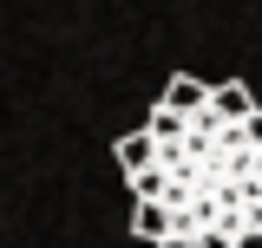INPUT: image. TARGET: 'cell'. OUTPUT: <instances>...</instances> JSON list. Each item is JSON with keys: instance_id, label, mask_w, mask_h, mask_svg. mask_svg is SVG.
I'll use <instances>...</instances> for the list:
<instances>
[{"instance_id": "cell-3", "label": "cell", "mask_w": 262, "mask_h": 248, "mask_svg": "<svg viewBox=\"0 0 262 248\" xmlns=\"http://www.w3.org/2000/svg\"><path fill=\"white\" fill-rule=\"evenodd\" d=\"M210 111H216V124L243 131V124L256 118V98H249V85H243V79H229V85H216V105H210Z\"/></svg>"}, {"instance_id": "cell-5", "label": "cell", "mask_w": 262, "mask_h": 248, "mask_svg": "<svg viewBox=\"0 0 262 248\" xmlns=\"http://www.w3.org/2000/svg\"><path fill=\"white\" fill-rule=\"evenodd\" d=\"M236 144H256V151H262V111H256L249 124H243V131H236Z\"/></svg>"}, {"instance_id": "cell-7", "label": "cell", "mask_w": 262, "mask_h": 248, "mask_svg": "<svg viewBox=\"0 0 262 248\" xmlns=\"http://www.w3.org/2000/svg\"><path fill=\"white\" fill-rule=\"evenodd\" d=\"M164 248H203V242H190V235H170V242H164Z\"/></svg>"}, {"instance_id": "cell-2", "label": "cell", "mask_w": 262, "mask_h": 248, "mask_svg": "<svg viewBox=\"0 0 262 248\" xmlns=\"http://www.w3.org/2000/svg\"><path fill=\"white\" fill-rule=\"evenodd\" d=\"M151 163H158V137L151 131H125L118 137V170L138 183V177H151Z\"/></svg>"}, {"instance_id": "cell-4", "label": "cell", "mask_w": 262, "mask_h": 248, "mask_svg": "<svg viewBox=\"0 0 262 248\" xmlns=\"http://www.w3.org/2000/svg\"><path fill=\"white\" fill-rule=\"evenodd\" d=\"M184 124H190V118H177V111H164V105H158V111H151V124H144V131H151L158 144H170V137H184Z\"/></svg>"}, {"instance_id": "cell-1", "label": "cell", "mask_w": 262, "mask_h": 248, "mask_svg": "<svg viewBox=\"0 0 262 248\" xmlns=\"http://www.w3.org/2000/svg\"><path fill=\"white\" fill-rule=\"evenodd\" d=\"M164 111H177V118H210V105H216V92L203 85V79H190V72H177L170 85H164V98H158Z\"/></svg>"}, {"instance_id": "cell-6", "label": "cell", "mask_w": 262, "mask_h": 248, "mask_svg": "<svg viewBox=\"0 0 262 248\" xmlns=\"http://www.w3.org/2000/svg\"><path fill=\"white\" fill-rule=\"evenodd\" d=\"M236 248H262V229H236Z\"/></svg>"}]
</instances>
